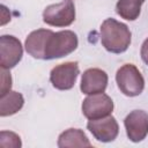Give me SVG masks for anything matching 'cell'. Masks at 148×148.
<instances>
[{
    "instance_id": "7",
    "label": "cell",
    "mask_w": 148,
    "mask_h": 148,
    "mask_svg": "<svg viewBox=\"0 0 148 148\" xmlns=\"http://www.w3.org/2000/svg\"><path fill=\"white\" fill-rule=\"evenodd\" d=\"M23 56V47L15 36L3 35L0 37V65L1 68L10 69L15 67Z\"/></svg>"
},
{
    "instance_id": "2",
    "label": "cell",
    "mask_w": 148,
    "mask_h": 148,
    "mask_svg": "<svg viewBox=\"0 0 148 148\" xmlns=\"http://www.w3.org/2000/svg\"><path fill=\"white\" fill-rule=\"evenodd\" d=\"M79 39L75 32L71 30H62L53 32L46 44L45 60L58 59L68 56L76 50Z\"/></svg>"
},
{
    "instance_id": "14",
    "label": "cell",
    "mask_w": 148,
    "mask_h": 148,
    "mask_svg": "<svg viewBox=\"0 0 148 148\" xmlns=\"http://www.w3.org/2000/svg\"><path fill=\"white\" fill-rule=\"evenodd\" d=\"M141 5L142 3L133 0H118L116 5V12L120 17L127 21H134L141 13Z\"/></svg>"
},
{
    "instance_id": "1",
    "label": "cell",
    "mask_w": 148,
    "mask_h": 148,
    "mask_svg": "<svg viewBox=\"0 0 148 148\" xmlns=\"http://www.w3.org/2000/svg\"><path fill=\"white\" fill-rule=\"evenodd\" d=\"M132 34L125 23L114 18H106L101 25V42L106 51L123 53L131 44Z\"/></svg>"
},
{
    "instance_id": "3",
    "label": "cell",
    "mask_w": 148,
    "mask_h": 148,
    "mask_svg": "<svg viewBox=\"0 0 148 148\" xmlns=\"http://www.w3.org/2000/svg\"><path fill=\"white\" fill-rule=\"evenodd\" d=\"M116 82L119 90L128 97L139 96L145 88V79L133 64H125L117 71Z\"/></svg>"
},
{
    "instance_id": "11",
    "label": "cell",
    "mask_w": 148,
    "mask_h": 148,
    "mask_svg": "<svg viewBox=\"0 0 148 148\" xmlns=\"http://www.w3.org/2000/svg\"><path fill=\"white\" fill-rule=\"evenodd\" d=\"M53 34L50 29H37L31 31L25 39V51L36 59L45 60V50L50 36Z\"/></svg>"
},
{
    "instance_id": "4",
    "label": "cell",
    "mask_w": 148,
    "mask_h": 148,
    "mask_svg": "<svg viewBox=\"0 0 148 148\" xmlns=\"http://www.w3.org/2000/svg\"><path fill=\"white\" fill-rule=\"evenodd\" d=\"M43 21L51 27H68L75 21V7L71 0L47 6L43 12Z\"/></svg>"
},
{
    "instance_id": "17",
    "label": "cell",
    "mask_w": 148,
    "mask_h": 148,
    "mask_svg": "<svg viewBox=\"0 0 148 148\" xmlns=\"http://www.w3.org/2000/svg\"><path fill=\"white\" fill-rule=\"evenodd\" d=\"M140 53H141V58H142V60L145 61V64L148 65V38H146L145 42L142 43Z\"/></svg>"
},
{
    "instance_id": "8",
    "label": "cell",
    "mask_w": 148,
    "mask_h": 148,
    "mask_svg": "<svg viewBox=\"0 0 148 148\" xmlns=\"http://www.w3.org/2000/svg\"><path fill=\"white\" fill-rule=\"evenodd\" d=\"M87 128L94 135V138L101 142H111L119 133L118 123L116 118L110 114L103 118L89 119Z\"/></svg>"
},
{
    "instance_id": "9",
    "label": "cell",
    "mask_w": 148,
    "mask_h": 148,
    "mask_svg": "<svg viewBox=\"0 0 148 148\" xmlns=\"http://www.w3.org/2000/svg\"><path fill=\"white\" fill-rule=\"evenodd\" d=\"M124 125L128 139L132 142H140L148 134V113L142 110H134L126 116Z\"/></svg>"
},
{
    "instance_id": "13",
    "label": "cell",
    "mask_w": 148,
    "mask_h": 148,
    "mask_svg": "<svg viewBox=\"0 0 148 148\" xmlns=\"http://www.w3.org/2000/svg\"><path fill=\"white\" fill-rule=\"evenodd\" d=\"M24 104V98L21 92L10 90L0 98V116L7 117L18 112Z\"/></svg>"
},
{
    "instance_id": "18",
    "label": "cell",
    "mask_w": 148,
    "mask_h": 148,
    "mask_svg": "<svg viewBox=\"0 0 148 148\" xmlns=\"http://www.w3.org/2000/svg\"><path fill=\"white\" fill-rule=\"evenodd\" d=\"M133 1H136V2H140V3H143L146 0H133Z\"/></svg>"
},
{
    "instance_id": "6",
    "label": "cell",
    "mask_w": 148,
    "mask_h": 148,
    "mask_svg": "<svg viewBox=\"0 0 148 148\" xmlns=\"http://www.w3.org/2000/svg\"><path fill=\"white\" fill-rule=\"evenodd\" d=\"M113 111V101L104 92L89 95L82 102V113L88 119L103 118Z\"/></svg>"
},
{
    "instance_id": "5",
    "label": "cell",
    "mask_w": 148,
    "mask_h": 148,
    "mask_svg": "<svg viewBox=\"0 0 148 148\" xmlns=\"http://www.w3.org/2000/svg\"><path fill=\"white\" fill-rule=\"evenodd\" d=\"M80 73L76 61H67L57 65L50 72V81L56 89L69 90L74 87Z\"/></svg>"
},
{
    "instance_id": "12",
    "label": "cell",
    "mask_w": 148,
    "mask_h": 148,
    "mask_svg": "<svg viewBox=\"0 0 148 148\" xmlns=\"http://www.w3.org/2000/svg\"><path fill=\"white\" fill-rule=\"evenodd\" d=\"M58 147H91V143L84 132L80 128H68L58 138Z\"/></svg>"
},
{
    "instance_id": "16",
    "label": "cell",
    "mask_w": 148,
    "mask_h": 148,
    "mask_svg": "<svg viewBox=\"0 0 148 148\" xmlns=\"http://www.w3.org/2000/svg\"><path fill=\"white\" fill-rule=\"evenodd\" d=\"M12 88V76L10 73L7 72V69L1 68V90H0V96L7 94L10 91Z\"/></svg>"
},
{
    "instance_id": "15",
    "label": "cell",
    "mask_w": 148,
    "mask_h": 148,
    "mask_svg": "<svg viewBox=\"0 0 148 148\" xmlns=\"http://www.w3.org/2000/svg\"><path fill=\"white\" fill-rule=\"evenodd\" d=\"M22 146L21 138L14 132L1 131L0 133V147L1 148H20Z\"/></svg>"
},
{
    "instance_id": "10",
    "label": "cell",
    "mask_w": 148,
    "mask_h": 148,
    "mask_svg": "<svg viewBox=\"0 0 148 148\" xmlns=\"http://www.w3.org/2000/svg\"><path fill=\"white\" fill-rule=\"evenodd\" d=\"M108 74L101 68H88L81 77L80 89L86 95L104 92L108 87Z\"/></svg>"
}]
</instances>
